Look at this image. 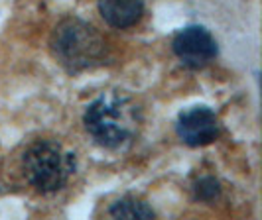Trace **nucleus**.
I'll list each match as a JSON object with an SVG mask.
<instances>
[{
    "instance_id": "1",
    "label": "nucleus",
    "mask_w": 262,
    "mask_h": 220,
    "mask_svg": "<svg viewBox=\"0 0 262 220\" xmlns=\"http://www.w3.org/2000/svg\"><path fill=\"white\" fill-rule=\"evenodd\" d=\"M142 122L138 106L128 96L118 92H103L95 99L83 114L85 130L99 145L120 150L134 140Z\"/></svg>"
},
{
    "instance_id": "4",
    "label": "nucleus",
    "mask_w": 262,
    "mask_h": 220,
    "mask_svg": "<svg viewBox=\"0 0 262 220\" xmlns=\"http://www.w3.org/2000/svg\"><path fill=\"white\" fill-rule=\"evenodd\" d=\"M171 47H173V53L178 55V59L189 69L205 67L219 53L215 38L203 26H185L184 30H180L173 38Z\"/></svg>"
},
{
    "instance_id": "5",
    "label": "nucleus",
    "mask_w": 262,
    "mask_h": 220,
    "mask_svg": "<svg viewBox=\"0 0 262 220\" xmlns=\"http://www.w3.org/2000/svg\"><path fill=\"white\" fill-rule=\"evenodd\" d=\"M176 132L180 140L189 148H203L217 140L221 124L217 114L207 106H193L182 112L176 122Z\"/></svg>"
},
{
    "instance_id": "8",
    "label": "nucleus",
    "mask_w": 262,
    "mask_h": 220,
    "mask_svg": "<svg viewBox=\"0 0 262 220\" xmlns=\"http://www.w3.org/2000/svg\"><path fill=\"white\" fill-rule=\"evenodd\" d=\"M193 194H195L197 201L211 203V201L221 197V185H219V181L215 177H201L193 185Z\"/></svg>"
},
{
    "instance_id": "7",
    "label": "nucleus",
    "mask_w": 262,
    "mask_h": 220,
    "mask_svg": "<svg viewBox=\"0 0 262 220\" xmlns=\"http://www.w3.org/2000/svg\"><path fill=\"white\" fill-rule=\"evenodd\" d=\"M108 214L113 218H126V220H148L154 218L156 212L152 210L150 205H146L144 201L136 199V197H122L117 203H113V207L108 208Z\"/></svg>"
},
{
    "instance_id": "3",
    "label": "nucleus",
    "mask_w": 262,
    "mask_h": 220,
    "mask_svg": "<svg viewBox=\"0 0 262 220\" xmlns=\"http://www.w3.org/2000/svg\"><path fill=\"white\" fill-rule=\"evenodd\" d=\"M75 165V156L55 142L34 143L22 157L24 177L39 193H55L63 189Z\"/></svg>"
},
{
    "instance_id": "6",
    "label": "nucleus",
    "mask_w": 262,
    "mask_h": 220,
    "mask_svg": "<svg viewBox=\"0 0 262 220\" xmlns=\"http://www.w3.org/2000/svg\"><path fill=\"white\" fill-rule=\"evenodd\" d=\"M99 12L108 26L124 30L140 22L144 14L142 0H99Z\"/></svg>"
},
{
    "instance_id": "2",
    "label": "nucleus",
    "mask_w": 262,
    "mask_h": 220,
    "mask_svg": "<svg viewBox=\"0 0 262 220\" xmlns=\"http://www.w3.org/2000/svg\"><path fill=\"white\" fill-rule=\"evenodd\" d=\"M53 57L69 73H81L99 67L106 59V41L87 22L69 18L53 30L52 39Z\"/></svg>"
}]
</instances>
